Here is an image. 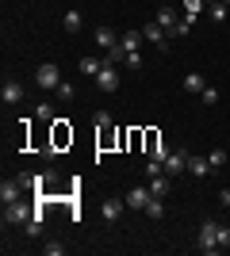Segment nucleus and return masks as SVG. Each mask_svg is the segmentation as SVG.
I'll list each match as a JSON object with an SVG mask.
<instances>
[{
    "instance_id": "f257e3e1",
    "label": "nucleus",
    "mask_w": 230,
    "mask_h": 256,
    "mask_svg": "<svg viewBox=\"0 0 230 256\" xmlns=\"http://www.w3.org/2000/svg\"><path fill=\"white\" fill-rule=\"evenodd\" d=\"M35 84L43 88V92H58V84H62V69H58L54 62H43L39 69H35Z\"/></svg>"
},
{
    "instance_id": "f03ea898",
    "label": "nucleus",
    "mask_w": 230,
    "mask_h": 256,
    "mask_svg": "<svg viewBox=\"0 0 230 256\" xmlns=\"http://www.w3.org/2000/svg\"><path fill=\"white\" fill-rule=\"evenodd\" d=\"M196 248L199 252H219V222H203L199 226V234H196Z\"/></svg>"
},
{
    "instance_id": "7ed1b4c3",
    "label": "nucleus",
    "mask_w": 230,
    "mask_h": 256,
    "mask_svg": "<svg viewBox=\"0 0 230 256\" xmlns=\"http://www.w3.org/2000/svg\"><path fill=\"white\" fill-rule=\"evenodd\" d=\"M66 146H73V126H66V118H54V146L46 157H58V150H66Z\"/></svg>"
},
{
    "instance_id": "20e7f679",
    "label": "nucleus",
    "mask_w": 230,
    "mask_h": 256,
    "mask_svg": "<svg viewBox=\"0 0 230 256\" xmlns=\"http://www.w3.org/2000/svg\"><path fill=\"white\" fill-rule=\"evenodd\" d=\"M142 38H146V42H153V46H157L161 54L169 50V31H165V27H161L157 20H150V23L142 27Z\"/></svg>"
},
{
    "instance_id": "39448f33",
    "label": "nucleus",
    "mask_w": 230,
    "mask_h": 256,
    "mask_svg": "<svg viewBox=\"0 0 230 256\" xmlns=\"http://www.w3.org/2000/svg\"><path fill=\"white\" fill-rule=\"evenodd\" d=\"M92 80H96L100 92H119V65H104Z\"/></svg>"
},
{
    "instance_id": "423d86ee",
    "label": "nucleus",
    "mask_w": 230,
    "mask_h": 256,
    "mask_svg": "<svg viewBox=\"0 0 230 256\" xmlns=\"http://www.w3.org/2000/svg\"><path fill=\"white\" fill-rule=\"evenodd\" d=\"M31 206H23L20 199H16V203H8L4 206V226H27V218H31Z\"/></svg>"
},
{
    "instance_id": "0eeeda50",
    "label": "nucleus",
    "mask_w": 230,
    "mask_h": 256,
    "mask_svg": "<svg viewBox=\"0 0 230 256\" xmlns=\"http://www.w3.org/2000/svg\"><path fill=\"white\" fill-rule=\"evenodd\" d=\"M188 157H192L188 150H173L169 157H165V176H169V180H173V176H180V172L188 168Z\"/></svg>"
},
{
    "instance_id": "6e6552de",
    "label": "nucleus",
    "mask_w": 230,
    "mask_h": 256,
    "mask_svg": "<svg viewBox=\"0 0 230 256\" xmlns=\"http://www.w3.org/2000/svg\"><path fill=\"white\" fill-rule=\"evenodd\" d=\"M123 199H127V210H146L150 199H153V192H150V184H146V188H131Z\"/></svg>"
},
{
    "instance_id": "1a4fd4ad",
    "label": "nucleus",
    "mask_w": 230,
    "mask_h": 256,
    "mask_svg": "<svg viewBox=\"0 0 230 256\" xmlns=\"http://www.w3.org/2000/svg\"><path fill=\"white\" fill-rule=\"evenodd\" d=\"M127 210V199H104V206H100V218L104 222H119V214Z\"/></svg>"
},
{
    "instance_id": "9d476101",
    "label": "nucleus",
    "mask_w": 230,
    "mask_h": 256,
    "mask_svg": "<svg viewBox=\"0 0 230 256\" xmlns=\"http://www.w3.org/2000/svg\"><path fill=\"white\" fill-rule=\"evenodd\" d=\"M92 38H96V46H100V50H115L123 34H115L111 27H96V31H92Z\"/></svg>"
},
{
    "instance_id": "9b49d317",
    "label": "nucleus",
    "mask_w": 230,
    "mask_h": 256,
    "mask_svg": "<svg viewBox=\"0 0 230 256\" xmlns=\"http://www.w3.org/2000/svg\"><path fill=\"white\" fill-rule=\"evenodd\" d=\"M92 122H96L100 146H108V142H111V115H108V111H96V118H92Z\"/></svg>"
},
{
    "instance_id": "f8f14e48",
    "label": "nucleus",
    "mask_w": 230,
    "mask_h": 256,
    "mask_svg": "<svg viewBox=\"0 0 230 256\" xmlns=\"http://www.w3.org/2000/svg\"><path fill=\"white\" fill-rule=\"evenodd\" d=\"M20 188H23L20 180H4V184H0V203H4V206L16 203V199H20Z\"/></svg>"
},
{
    "instance_id": "ddd939ff",
    "label": "nucleus",
    "mask_w": 230,
    "mask_h": 256,
    "mask_svg": "<svg viewBox=\"0 0 230 256\" xmlns=\"http://www.w3.org/2000/svg\"><path fill=\"white\" fill-rule=\"evenodd\" d=\"M188 168H192V176H199V180H203V176H211V160L207 157H196V153H192V157H188Z\"/></svg>"
},
{
    "instance_id": "4468645a",
    "label": "nucleus",
    "mask_w": 230,
    "mask_h": 256,
    "mask_svg": "<svg viewBox=\"0 0 230 256\" xmlns=\"http://www.w3.org/2000/svg\"><path fill=\"white\" fill-rule=\"evenodd\" d=\"M0 100H4V104H20V100H23V84H16V80H4V88H0Z\"/></svg>"
},
{
    "instance_id": "2eb2a0df",
    "label": "nucleus",
    "mask_w": 230,
    "mask_h": 256,
    "mask_svg": "<svg viewBox=\"0 0 230 256\" xmlns=\"http://www.w3.org/2000/svg\"><path fill=\"white\" fill-rule=\"evenodd\" d=\"M119 42H123V50H127V54H134V50H142V42H146V38H142V31H127V34L119 38Z\"/></svg>"
},
{
    "instance_id": "dca6fc26",
    "label": "nucleus",
    "mask_w": 230,
    "mask_h": 256,
    "mask_svg": "<svg viewBox=\"0 0 230 256\" xmlns=\"http://www.w3.org/2000/svg\"><path fill=\"white\" fill-rule=\"evenodd\" d=\"M153 20H157V23H161V27H165V31H173V27H176V23H180V16H176V8H161V12H157V16H153Z\"/></svg>"
},
{
    "instance_id": "f3484780",
    "label": "nucleus",
    "mask_w": 230,
    "mask_h": 256,
    "mask_svg": "<svg viewBox=\"0 0 230 256\" xmlns=\"http://www.w3.org/2000/svg\"><path fill=\"white\" fill-rule=\"evenodd\" d=\"M203 88H207V80H203V73H188V76H184V92H196V96H199Z\"/></svg>"
},
{
    "instance_id": "a211bd4d",
    "label": "nucleus",
    "mask_w": 230,
    "mask_h": 256,
    "mask_svg": "<svg viewBox=\"0 0 230 256\" xmlns=\"http://www.w3.org/2000/svg\"><path fill=\"white\" fill-rule=\"evenodd\" d=\"M169 188H173V184H169V176H153V180H150V192L157 195V199H165V195H169Z\"/></svg>"
},
{
    "instance_id": "6ab92c4d",
    "label": "nucleus",
    "mask_w": 230,
    "mask_h": 256,
    "mask_svg": "<svg viewBox=\"0 0 230 256\" xmlns=\"http://www.w3.org/2000/svg\"><path fill=\"white\" fill-rule=\"evenodd\" d=\"M62 23H66L69 34H77L81 27H85V16H81V12H66V20H62Z\"/></svg>"
},
{
    "instance_id": "aec40b11",
    "label": "nucleus",
    "mask_w": 230,
    "mask_h": 256,
    "mask_svg": "<svg viewBox=\"0 0 230 256\" xmlns=\"http://www.w3.org/2000/svg\"><path fill=\"white\" fill-rule=\"evenodd\" d=\"M77 65H81V73H85V76H96L100 69H104V62H96V58H81Z\"/></svg>"
},
{
    "instance_id": "412c9836",
    "label": "nucleus",
    "mask_w": 230,
    "mask_h": 256,
    "mask_svg": "<svg viewBox=\"0 0 230 256\" xmlns=\"http://www.w3.org/2000/svg\"><path fill=\"white\" fill-rule=\"evenodd\" d=\"M180 8H184V16H192V20H196L199 12L207 8V0H180Z\"/></svg>"
},
{
    "instance_id": "4be33fe9",
    "label": "nucleus",
    "mask_w": 230,
    "mask_h": 256,
    "mask_svg": "<svg viewBox=\"0 0 230 256\" xmlns=\"http://www.w3.org/2000/svg\"><path fill=\"white\" fill-rule=\"evenodd\" d=\"M207 16H211V20H215V23H226L230 8H226V4H207Z\"/></svg>"
},
{
    "instance_id": "5701e85b",
    "label": "nucleus",
    "mask_w": 230,
    "mask_h": 256,
    "mask_svg": "<svg viewBox=\"0 0 230 256\" xmlns=\"http://www.w3.org/2000/svg\"><path fill=\"white\" fill-rule=\"evenodd\" d=\"M146 218H161V214H165V206H161V199H157V195H153V199H150V206H146Z\"/></svg>"
},
{
    "instance_id": "b1692460",
    "label": "nucleus",
    "mask_w": 230,
    "mask_h": 256,
    "mask_svg": "<svg viewBox=\"0 0 230 256\" xmlns=\"http://www.w3.org/2000/svg\"><path fill=\"white\" fill-rule=\"evenodd\" d=\"M35 118H43V122H54V107H50V104H39V107H35Z\"/></svg>"
},
{
    "instance_id": "393cba45",
    "label": "nucleus",
    "mask_w": 230,
    "mask_h": 256,
    "mask_svg": "<svg viewBox=\"0 0 230 256\" xmlns=\"http://www.w3.org/2000/svg\"><path fill=\"white\" fill-rule=\"evenodd\" d=\"M123 65H127L131 73H138V69H142V54H138V50H134V54H127V62H123Z\"/></svg>"
},
{
    "instance_id": "a878e982",
    "label": "nucleus",
    "mask_w": 230,
    "mask_h": 256,
    "mask_svg": "<svg viewBox=\"0 0 230 256\" xmlns=\"http://www.w3.org/2000/svg\"><path fill=\"white\" fill-rule=\"evenodd\" d=\"M207 160H211V168H222V164H226V153H222V150H211Z\"/></svg>"
},
{
    "instance_id": "bb28decb",
    "label": "nucleus",
    "mask_w": 230,
    "mask_h": 256,
    "mask_svg": "<svg viewBox=\"0 0 230 256\" xmlns=\"http://www.w3.org/2000/svg\"><path fill=\"white\" fill-rule=\"evenodd\" d=\"M58 100H73L77 92H73V84H69V80H62V84H58V92H54Z\"/></svg>"
},
{
    "instance_id": "cd10ccee",
    "label": "nucleus",
    "mask_w": 230,
    "mask_h": 256,
    "mask_svg": "<svg viewBox=\"0 0 230 256\" xmlns=\"http://www.w3.org/2000/svg\"><path fill=\"white\" fill-rule=\"evenodd\" d=\"M199 100H203V104H219V88H203V92H199Z\"/></svg>"
},
{
    "instance_id": "c85d7f7f",
    "label": "nucleus",
    "mask_w": 230,
    "mask_h": 256,
    "mask_svg": "<svg viewBox=\"0 0 230 256\" xmlns=\"http://www.w3.org/2000/svg\"><path fill=\"white\" fill-rule=\"evenodd\" d=\"M46 256H62V252H66V245H62V241H46Z\"/></svg>"
},
{
    "instance_id": "c756f323",
    "label": "nucleus",
    "mask_w": 230,
    "mask_h": 256,
    "mask_svg": "<svg viewBox=\"0 0 230 256\" xmlns=\"http://www.w3.org/2000/svg\"><path fill=\"white\" fill-rule=\"evenodd\" d=\"M161 168H165L161 160H153V157H150V164H146V176H150V180H153V176H161Z\"/></svg>"
},
{
    "instance_id": "7c9ffc66",
    "label": "nucleus",
    "mask_w": 230,
    "mask_h": 256,
    "mask_svg": "<svg viewBox=\"0 0 230 256\" xmlns=\"http://www.w3.org/2000/svg\"><path fill=\"white\" fill-rule=\"evenodd\" d=\"M219 248H230V226H219Z\"/></svg>"
},
{
    "instance_id": "2f4dec72",
    "label": "nucleus",
    "mask_w": 230,
    "mask_h": 256,
    "mask_svg": "<svg viewBox=\"0 0 230 256\" xmlns=\"http://www.w3.org/2000/svg\"><path fill=\"white\" fill-rule=\"evenodd\" d=\"M219 203H222V206H230V188H222V192H219Z\"/></svg>"
},
{
    "instance_id": "473e14b6",
    "label": "nucleus",
    "mask_w": 230,
    "mask_h": 256,
    "mask_svg": "<svg viewBox=\"0 0 230 256\" xmlns=\"http://www.w3.org/2000/svg\"><path fill=\"white\" fill-rule=\"evenodd\" d=\"M207 4H219V0H207Z\"/></svg>"
},
{
    "instance_id": "72a5a7b5",
    "label": "nucleus",
    "mask_w": 230,
    "mask_h": 256,
    "mask_svg": "<svg viewBox=\"0 0 230 256\" xmlns=\"http://www.w3.org/2000/svg\"><path fill=\"white\" fill-rule=\"evenodd\" d=\"M222 4H230V0H222Z\"/></svg>"
}]
</instances>
